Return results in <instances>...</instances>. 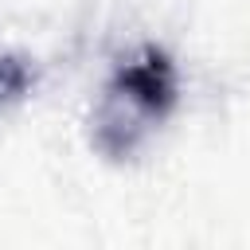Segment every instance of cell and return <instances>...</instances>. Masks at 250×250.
Returning a JSON list of instances; mask_svg holds the SVG:
<instances>
[{
	"mask_svg": "<svg viewBox=\"0 0 250 250\" xmlns=\"http://www.w3.org/2000/svg\"><path fill=\"white\" fill-rule=\"evenodd\" d=\"M176 98V78L164 55L145 51L137 62L121 66L117 82L109 86V105L129 113V121H152L164 117V109Z\"/></svg>",
	"mask_w": 250,
	"mask_h": 250,
	"instance_id": "1",
	"label": "cell"
}]
</instances>
